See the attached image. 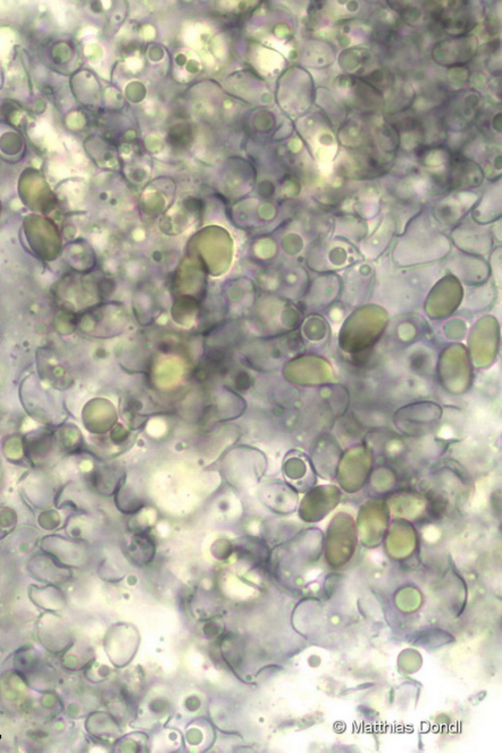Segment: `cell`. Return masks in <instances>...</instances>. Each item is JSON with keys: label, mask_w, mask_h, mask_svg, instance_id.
<instances>
[{"label": "cell", "mask_w": 502, "mask_h": 753, "mask_svg": "<svg viewBox=\"0 0 502 753\" xmlns=\"http://www.w3.org/2000/svg\"><path fill=\"white\" fill-rule=\"evenodd\" d=\"M45 617L48 626L45 620L39 622V639L49 651L60 652L65 647V642H68V634H66L65 624L58 617L52 615H46Z\"/></svg>", "instance_id": "6da1fadb"}, {"label": "cell", "mask_w": 502, "mask_h": 753, "mask_svg": "<svg viewBox=\"0 0 502 753\" xmlns=\"http://www.w3.org/2000/svg\"><path fill=\"white\" fill-rule=\"evenodd\" d=\"M30 597L36 604L48 610H61L65 608V601L63 593L52 585L47 588H31Z\"/></svg>", "instance_id": "7a4b0ae2"}]
</instances>
